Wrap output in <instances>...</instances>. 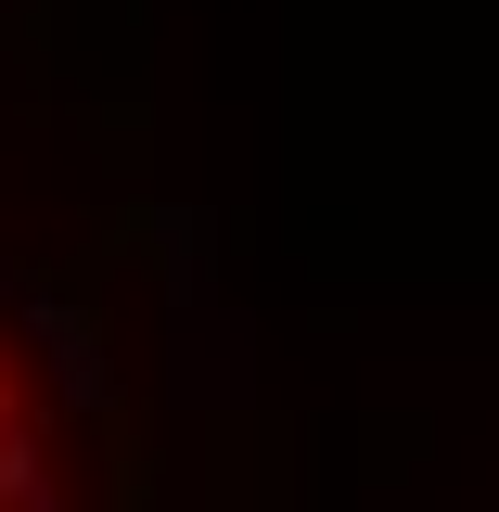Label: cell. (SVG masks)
<instances>
[{
	"instance_id": "6da1fadb",
	"label": "cell",
	"mask_w": 499,
	"mask_h": 512,
	"mask_svg": "<svg viewBox=\"0 0 499 512\" xmlns=\"http://www.w3.org/2000/svg\"><path fill=\"white\" fill-rule=\"evenodd\" d=\"M0 512H64V410L13 320H0Z\"/></svg>"
}]
</instances>
